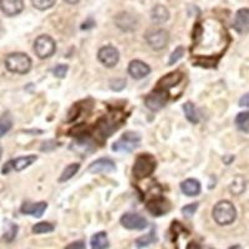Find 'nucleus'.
<instances>
[{
	"mask_svg": "<svg viewBox=\"0 0 249 249\" xmlns=\"http://www.w3.org/2000/svg\"><path fill=\"white\" fill-rule=\"evenodd\" d=\"M126 86V80L124 79H115L110 81V88L115 91H121Z\"/></svg>",
	"mask_w": 249,
	"mask_h": 249,
	"instance_id": "34",
	"label": "nucleus"
},
{
	"mask_svg": "<svg viewBox=\"0 0 249 249\" xmlns=\"http://www.w3.org/2000/svg\"><path fill=\"white\" fill-rule=\"evenodd\" d=\"M12 127H13L12 115H10L9 112L3 113V115L0 116V136H3L4 133L10 131V128Z\"/></svg>",
	"mask_w": 249,
	"mask_h": 249,
	"instance_id": "26",
	"label": "nucleus"
},
{
	"mask_svg": "<svg viewBox=\"0 0 249 249\" xmlns=\"http://www.w3.org/2000/svg\"><path fill=\"white\" fill-rule=\"evenodd\" d=\"M170 204H168V202L166 201V199L163 198H153L151 199L150 202L147 203V210L150 211L151 213H152L153 215H163L166 214V213L170 211Z\"/></svg>",
	"mask_w": 249,
	"mask_h": 249,
	"instance_id": "17",
	"label": "nucleus"
},
{
	"mask_svg": "<svg viewBox=\"0 0 249 249\" xmlns=\"http://www.w3.org/2000/svg\"><path fill=\"white\" fill-rule=\"evenodd\" d=\"M168 18H170V12L168 9L163 5H156L152 9V13H151V19L155 21V23H164L167 21Z\"/></svg>",
	"mask_w": 249,
	"mask_h": 249,
	"instance_id": "22",
	"label": "nucleus"
},
{
	"mask_svg": "<svg viewBox=\"0 0 249 249\" xmlns=\"http://www.w3.org/2000/svg\"><path fill=\"white\" fill-rule=\"evenodd\" d=\"M66 3L68 4H71V5H74V4H77L80 1V0H65Z\"/></svg>",
	"mask_w": 249,
	"mask_h": 249,
	"instance_id": "40",
	"label": "nucleus"
},
{
	"mask_svg": "<svg viewBox=\"0 0 249 249\" xmlns=\"http://www.w3.org/2000/svg\"><path fill=\"white\" fill-rule=\"evenodd\" d=\"M239 105L244 106V107H249V93L244 95V96L239 100Z\"/></svg>",
	"mask_w": 249,
	"mask_h": 249,
	"instance_id": "37",
	"label": "nucleus"
},
{
	"mask_svg": "<svg viewBox=\"0 0 249 249\" xmlns=\"http://www.w3.org/2000/svg\"><path fill=\"white\" fill-rule=\"evenodd\" d=\"M122 122L121 115H108L106 117H102L99 122H97L96 131L102 139H106L120 127V124Z\"/></svg>",
	"mask_w": 249,
	"mask_h": 249,
	"instance_id": "7",
	"label": "nucleus"
},
{
	"mask_svg": "<svg viewBox=\"0 0 249 249\" xmlns=\"http://www.w3.org/2000/svg\"><path fill=\"white\" fill-rule=\"evenodd\" d=\"M182 80L181 72L176 71V72H171V74L166 75L164 77H162L159 81V89H164V90H168L170 88H173L178 84Z\"/></svg>",
	"mask_w": 249,
	"mask_h": 249,
	"instance_id": "21",
	"label": "nucleus"
},
{
	"mask_svg": "<svg viewBox=\"0 0 249 249\" xmlns=\"http://www.w3.org/2000/svg\"><path fill=\"white\" fill-rule=\"evenodd\" d=\"M213 219L219 226H228L237 218V211L230 201L218 202L213 208Z\"/></svg>",
	"mask_w": 249,
	"mask_h": 249,
	"instance_id": "2",
	"label": "nucleus"
},
{
	"mask_svg": "<svg viewBox=\"0 0 249 249\" xmlns=\"http://www.w3.org/2000/svg\"><path fill=\"white\" fill-rule=\"evenodd\" d=\"M187 249H201V246L196 242H191L190 244H187Z\"/></svg>",
	"mask_w": 249,
	"mask_h": 249,
	"instance_id": "38",
	"label": "nucleus"
},
{
	"mask_svg": "<svg viewBox=\"0 0 249 249\" xmlns=\"http://www.w3.org/2000/svg\"><path fill=\"white\" fill-rule=\"evenodd\" d=\"M31 3L37 10H48L55 5L56 0H31Z\"/></svg>",
	"mask_w": 249,
	"mask_h": 249,
	"instance_id": "31",
	"label": "nucleus"
},
{
	"mask_svg": "<svg viewBox=\"0 0 249 249\" xmlns=\"http://www.w3.org/2000/svg\"><path fill=\"white\" fill-rule=\"evenodd\" d=\"M146 41L153 50H162L167 46L170 41V35L163 29H156V30L147 31Z\"/></svg>",
	"mask_w": 249,
	"mask_h": 249,
	"instance_id": "9",
	"label": "nucleus"
},
{
	"mask_svg": "<svg viewBox=\"0 0 249 249\" xmlns=\"http://www.w3.org/2000/svg\"><path fill=\"white\" fill-rule=\"evenodd\" d=\"M48 208V203L46 202H37V203H24L20 208L21 213L24 214H30V215H34V217H41L45 212V210Z\"/></svg>",
	"mask_w": 249,
	"mask_h": 249,
	"instance_id": "18",
	"label": "nucleus"
},
{
	"mask_svg": "<svg viewBox=\"0 0 249 249\" xmlns=\"http://www.w3.org/2000/svg\"><path fill=\"white\" fill-rule=\"evenodd\" d=\"M197 208H198V203H191V204H187V206H184L183 208H182V213H183L186 217H192L193 214H195V212L197 211Z\"/></svg>",
	"mask_w": 249,
	"mask_h": 249,
	"instance_id": "33",
	"label": "nucleus"
},
{
	"mask_svg": "<svg viewBox=\"0 0 249 249\" xmlns=\"http://www.w3.org/2000/svg\"><path fill=\"white\" fill-rule=\"evenodd\" d=\"M235 124L242 131H249V112L239 113L235 119Z\"/></svg>",
	"mask_w": 249,
	"mask_h": 249,
	"instance_id": "30",
	"label": "nucleus"
},
{
	"mask_svg": "<svg viewBox=\"0 0 249 249\" xmlns=\"http://www.w3.org/2000/svg\"><path fill=\"white\" fill-rule=\"evenodd\" d=\"M37 160V157L35 155L31 156H24V157H18V159L13 160V161H9L12 164V170L15 171H23L25 168H28L29 166L34 163Z\"/></svg>",
	"mask_w": 249,
	"mask_h": 249,
	"instance_id": "20",
	"label": "nucleus"
},
{
	"mask_svg": "<svg viewBox=\"0 0 249 249\" xmlns=\"http://www.w3.org/2000/svg\"><path fill=\"white\" fill-rule=\"evenodd\" d=\"M115 24L117 28L124 31H132L137 26V19L130 13H120L115 18Z\"/></svg>",
	"mask_w": 249,
	"mask_h": 249,
	"instance_id": "15",
	"label": "nucleus"
},
{
	"mask_svg": "<svg viewBox=\"0 0 249 249\" xmlns=\"http://www.w3.org/2000/svg\"><path fill=\"white\" fill-rule=\"evenodd\" d=\"M183 111H184V115H186L187 120L192 124H198L199 122V115H198V111L196 110L195 105H193L192 102H186L183 105Z\"/></svg>",
	"mask_w": 249,
	"mask_h": 249,
	"instance_id": "24",
	"label": "nucleus"
},
{
	"mask_svg": "<svg viewBox=\"0 0 249 249\" xmlns=\"http://www.w3.org/2000/svg\"><path fill=\"white\" fill-rule=\"evenodd\" d=\"M184 55V48L183 46H178L173 50V53L171 54L170 60H168V65H175L176 62L181 60Z\"/></svg>",
	"mask_w": 249,
	"mask_h": 249,
	"instance_id": "32",
	"label": "nucleus"
},
{
	"mask_svg": "<svg viewBox=\"0 0 249 249\" xmlns=\"http://www.w3.org/2000/svg\"><path fill=\"white\" fill-rule=\"evenodd\" d=\"M156 168V161L152 156L150 155H141L139 156L133 164L132 173L133 177L137 179H142L152 175Z\"/></svg>",
	"mask_w": 249,
	"mask_h": 249,
	"instance_id": "4",
	"label": "nucleus"
},
{
	"mask_svg": "<svg viewBox=\"0 0 249 249\" xmlns=\"http://www.w3.org/2000/svg\"><path fill=\"white\" fill-rule=\"evenodd\" d=\"M1 153H3V150H1V147H0V159H1Z\"/></svg>",
	"mask_w": 249,
	"mask_h": 249,
	"instance_id": "42",
	"label": "nucleus"
},
{
	"mask_svg": "<svg viewBox=\"0 0 249 249\" xmlns=\"http://www.w3.org/2000/svg\"><path fill=\"white\" fill-rule=\"evenodd\" d=\"M5 66L10 72L25 75L31 69V59L24 53L9 54L5 59Z\"/></svg>",
	"mask_w": 249,
	"mask_h": 249,
	"instance_id": "3",
	"label": "nucleus"
},
{
	"mask_svg": "<svg viewBox=\"0 0 249 249\" xmlns=\"http://www.w3.org/2000/svg\"><path fill=\"white\" fill-rule=\"evenodd\" d=\"M0 10L8 17H15L24 10V1L23 0H0Z\"/></svg>",
	"mask_w": 249,
	"mask_h": 249,
	"instance_id": "13",
	"label": "nucleus"
},
{
	"mask_svg": "<svg viewBox=\"0 0 249 249\" xmlns=\"http://www.w3.org/2000/svg\"><path fill=\"white\" fill-rule=\"evenodd\" d=\"M141 142V136L136 132H126L117 140L112 146L115 152H132L135 148L139 147Z\"/></svg>",
	"mask_w": 249,
	"mask_h": 249,
	"instance_id": "5",
	"label": "nucleus"
},
{
	"mask_svg": "<svg viewBox=\"0 0 249 249\" xmlns=\"http://www.w3.org/2000/svg\"><path fill=\"white\" fill-rule=\"evenodd\" d=\"M95 25V23H93L92 20H89V21H86V23H84V26H82V29H89V28H92V26Z\"/></svg>",
	"mask_w": 249,
	"mask_h": 249,
	"instance_id": "39",
	"label": "nucleus"
},
{
	"mask_svg": "<svg viewBox=\"0 0 249 249\" xmlns=\"http://www.w3.org/2000/svg\"><path fill=\"white\" fill-rule=\"evenodd\" d=\"M68 65H62L61 64V65H57L53 69V74L56 77H59V79H62V77H65L66 72H68Z\"/></svg>",
	"mask_w": 249,
	"mask_h": 249,
	"instance_id": "35",
	"label": "nucleus"
},
{
	"mask_svg": "<svg viewBox=\"0 0 249 249\" xmlns=\"http://www.w3.org/2000/svg\"><path fill=\"white\" fill-rule=\"evenodd\" d=\"M120 222L124 228L131 231H142L147 228L148 226L147 219L142 217L141 214H137V213H126V214L122 215Z\"/></svg>",
	"mask_w": 249,
	"mask_h": 249,
	"instance_id": "10",
	"label": "nucleus"
},
{
	"mask_svg": "<svg viewBox=\"0 0 249 249\" xmlns=\"http://www.w3.org/2000/svg\"><path fill=\"white\" fill-rule=\"evenodd\" d=\"M116 170L115 162L110 159H99L89 166L88 171L91 173H107Z\"/></svg>",
	"mask_w": 249,
	"mask_h": 249,
	"instance_id": "16",
	"label": "nucleus"
},
{
	"mask_svg": "<svg viewBox=\"0 0 249 249\" xmlns=\"http://www.w3.org/2000/svg\"><path fill=\"white\" fill-rule=\"evenodd\" d=\"M80 170V164L79 163H71L69 166H66L65 170L62 171L61 176H60L59 181L60 182H65L69 181L70 178H72L77 173V171Z\"/></svg>",
	"mask_w": 249,
	"mask_h": 249,
	"instance_id": "25",
	"label": "nucleus"
},
{
	"mask_svg": "<svg viewBox=\"0 0 249 249\" xmlns=\"http://www.w3.org/2000/svg\"><path fill=\"white\" fill-rule=\"evenodd\" d=\"M100 62L104 64L106 68H113V66L117 65V62L120 60V53L115 46H104L99 50V54H97Z\"/></svg>",
	"mask_w": 249,
	"mask_h": 249,
	"instance_id": "11",
	"label": "nucleus"
},
{
	"mask_svg": "<svg viewBox=\"0 0 249 249\" xmlns=\"http://www.w3.org/2000/svg\"><path fill=\"white\" fill-rule=\"evenodd\" d=\"M4 34V28L1 26V23H0V37H1V35Z\"/></svg>",
	"mask_w": 249,
	"mask_h": 249,
	"instance_id": "41",
	"label": "nucleus"
},
{
	"mask_svg": "<svg viewBox=\"0 0 249 249\" xmlns=\"http://www.w3.org/2000/svg\"><path fill=\"white\" fill-rule=\"evenodd\" d=\"M168 97H170V95H168L167 90L157 88L146 96L144 105H146L147 108H150L151 111H159L163 108L164 105L167 104Z\"/></svg>",
	"mask_w": 249,
	"mask_h": 249,
	"instance_id": "8",
	"label": "nucleus"
},
{
	"mask_svg": "<svg viewBox=\"0 0 249 249\" xmlns=\"http://www.w3.org/2000/svg\"><path fill=\"white\" fill-rule=\"evenodd\" d=\"M53 231H54V226L48 223V222H40L33 227V232L35 234H44V233H50Z\"/></svg>",
	"mask_w": 249,
	"mask_h": 249,
	"instance_id": "29",
	"label": "nucleus"
},
{
	"mask_svg": "<svg viewBox=\"0 0 249 249\" xmlns=\"http://www.w3.org/2000/svg\"><path fill=\"white\" fill-rule=\"evenodd\" d=\"M108 243L107 234L105 232H99L91 238V249H107Z\"/></svg>",
	"mask_w": 249,
	"mask_h": 249,
	"instance_id": "23",
	"label": "nucleus"
},
{
	"mask_svg": "<svg viewBox=\"0 0 249 249\" xmlns=\"http://www.w3.org/2000/svg\"><path fill=\"white\" fill-rule=\"evenodd\" d=\"M233 28L239 34L249 33V9H241L238 10L233 21Z\"/></svg>",
	"mask_w": 249,
	"mask_h": 249,
	"instance_id": "12",
	"label": "nucleus"
},
{
	"mask_svg": "<svg viewBox=\"0 0 249 249\" xmlns=\"http://www.w3.org/2000/svg\"><path fill=\"white\" fill-rule=\"evenodd\" d=\"M156 241V237H155V233L151 232L146 235H142V237L137 238L135 244H136L137 248H144V247H148L150 244H152L153 242Z\"/></svg>",
	"mask_w": 249,
	"mask_h": 249,
	"instance_id": "27",
	"label": "nucleus"
},
{
	"mask_svg": "<svg viewBox=\"0 0 249 249\" xmlns=\"http://www.w3.org/2000/svg\"><path fill=\"white\" fill-rule=\"evenodd\" d=\"M181 191L188 197H195L201 193V183L197 179L188 178L181 183Z\"/></svg>",
	"mask_w": 249,
	"mask_h": 249,
	"instance_id": "19",
	"label": "nucleus"
},
{
	"mask_svg": "<svg viewBox=\"0 0 249 249\" xmlns=\"http://www.w3.org/2000/svg\"><path fill=\"white\" fill-rule=\"evenodd\" d=\"M34 51L40 59H48L51 55H54V53L56 51V43L49 35H40L35 40Z\"/></svg>",
	"mask_w": 249,
	"mask_h": 249,
	"instance_id": "6",
	"label": "nucleus"
},
{
	"mask_svg": "<svg viewBox=\"0 0 249 249\" xmlns=\"http://www.w3.org/2000/svg\"><path fill=\"white\" fill-rule=\"evenodd\" d=\"M65 249H85V243L82 241L72 242V243L68 244V246L65 247Z\"/></svg>",
	"mask_w": 249,
	"mask_h": 249,
	"instance_id": "36",
	"label": "nucleus"
},
{
	"mask_svg": "<svg viewBox=\"0 0 249 249\" xmlns=\"http://www.w3.org/2000/svg\"><path fill=\"white\" fill-rule=\"evenodd\" d=\"M244 190H246V179L242 177H237L231 184V192L233 195H241Z\"/></svg>",
	"mask_w": 249,
	"mask_h": 249,
	"instance_id": "28",
	"label": "nucleus"
},
{
	"mask_svg": "<svg viewBox=\"0 0 249 249\" xmlns=\"http://www.w3.org/2000/svg\"><path fill=\"white\" fill-rule=\"evenodd\" d=\"M151 68L141 60H133L128 65V74L136 80H141L150 75Z\"/></svg>",
	"mask_w": 249,
	"mask_h": 249,
	"instance_id": "14",
	"label": "nucleus"
},
{
	"mask_svg": "<svg viewBox=\"0 0 249 249\" xmlns=\"http://www.w3.org/2000/svg\"><path fill=\"white\" fill-rule=\"evenodd\" d=\"M193 35H195V44L192 49L193 54L197 53L201 55L202 50L210 53L212 51L213 45L215 49H219L221 53L223 49H226L224 39L227 37V33L217 20L207 19L197 24Z\"/></svg>",
	"mask_w": 249,
	"mask_h": 249,
	"instance_id": "1",
	"label": "nucleus"
}]
</instances>
